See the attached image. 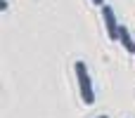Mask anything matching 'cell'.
<instances>
[{
    "label": "cell",
    "instance_id": "obj_1",
    "mask_svg": "<svg viewBox=\"0 0 135 118\" xmlns=\"http://www.w3.org/2000/svg\"><path fill=\"white\" fill-rule=\"evenodd\" d=\"M74 69H76V78H78L81 97H83V102H85V104L90 106V104L95 102V95H93V83H90L88 69H85V64H83V61H76V64H74Z\"/></svg>",
    "mask_w": 135,
    "mask_h": 118
},
{
    "label": "cell",
    "instance_id": "obj_2",
    "mask_svg": "<svg viewBox=\"0 0 135 118\" xmlns=\"http://www.w3.org/2000/svg\"><path fill=\"white\" fill-rule=\"evenodd\" d=\"M102 17H104V26H107V35H109V40H119V28H121V24L116 21L112 5H104V7H102Z\"/></svg>",
    "mask_w": 135,
    "mask_h": 118
},
{
    "label": "cell",
    "instance_id": "obj_3",
    "mask_svg": "<svg viewBox=\"0 0 135 118\" xmlns=\"http://www.w3.org/2000/svg\"><path fill=\"white\" fill-rule=\"evenodd\" d=\"M119 40L123 43V47H126L131 54H135V40L131 38V33H128V28H126V26H121V28H119Z\"/></svg>",
    "mask_w": 135,
    "mask_h": 118
},
{
    "label": "cell",
    "instance_id": "obj_4",
    "mask_svg": "<svg viewBox=\"0 0 135 118\" xmlns=\"http://www.w3.org/2000/svg\"><path fill=\"white\" fill-rule=\"evenodd\" d=\"M95 5H100V7H104V0H93Z\"/></svg>",
    "mask_w": 135,
    "mask_h": 118
},
{
    "label": "cell",
    "instance_id": "obj_5",
    "mask_svg": "<svg viewBox=\"0 0 135 118\" xmlns=\"http://www.w3.org/2000/svg\"><path fill=\"white\" fill-rule=\"evenodd\" d=\"M97 118H109V116H97Z\"/></svg>",
    "mask_w": 135,
    "mask_h": 118
}]
</instances>
